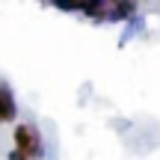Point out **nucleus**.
<instances>
[{
    "mask_svg": "<svg viewBox=\"0 0 160 160\" xmlns=\"http://www.w3.org/2000/svg\"><path fill=\"white\" fill-rule=\"evenodd\" d=\"M12 142H15V151H21L27 160H39L45 145H42V133L36 131L33 125H15L12 131Z\"/></svg>",
    "mask_w": 160,
    "mask_h": 160,
    "instance_id": "f257e3e1",
    "label": "nucleus"
},
{
    "mask_svg": "<svg viewBox=\"0 0 160 160\" xmlns=\"http://www.w3.org/2000/svg\"><path fill=\"white\" fill-rule=\"evenodd\" d=\"M133 12V0H98L95 9H92V18H128Z\"/></svg>",
    "mask_w": 160,
    "mask_h": 160,
    "instance_id": "f03ea898",
    "label": "nucleus"
},
{
    "mask_svg": "<svg viewBox=\"0 0 160 160\" xmlns=\"http://www.w3.org/2000/svg\"><path fill=\"white\" fill-rule=\"evenodd\" d=\"M51 3L59 6V9H65V12H86V15H92L98 0H51Z\"/></svg>",
    "mask_w": 160,
    "mask_h": 160,
    "instance_id": "7ed1b4c3",
    "label": "nucleus"
},
{
    "mask_svg": "<svg viewBox=\"0 0 160 160\" xmlns=\"http://www.w3.org/2000/svg\"><path fill=\"white\" fill-rule=\"evenodd\" d=\"M15 101H12V95H9V89H3L0 86V125H6V122H12L15 119Z\"/></svg>",
    "mask_w": 160,
    "mask_h": 160,
    "instance_id": "20e7f679",
    "label": "nucleus"
},
{
    "mask_svg": "<svg viewBox=\"0 0 160 160\" xmlns=\"http://www.w3.org/2000/svg\"><path fill=\"white\" fill-rule=\"evenodd\" d=\"M9 160H27V157H24L21 151H15V148H12V151H9Z\"/></svg>",
    "mask_w": 160,
    "mask_h": 160,
    "instance_id": "39448f33",
    "label": "nucleus"
}]
</instances>
